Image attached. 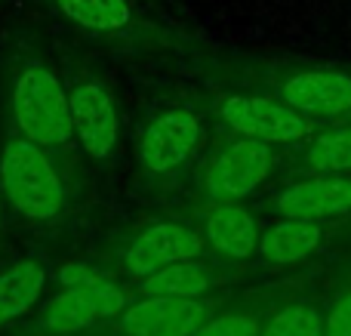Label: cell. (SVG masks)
Wrapping results in <instances>:
<instances>
[{"label":"cell","mask_w":351,"mask_h":336,"mask_svg":"<svg viewBox=\"0 0 351 336\" xmlns=\"http://www.w3.org/2000/svg\"><path fill=\"white\" fill-rule=\"evenodd\" d=\"M206 241L197 228H188L182 222H154V226L142 228L136 241L127 250V269L136 278H152L154 272L167 269L176 263H188V259H200Z\"/></svg>","instance_id":"cell-10"},{"label":"cell","mask_w":351,"mask_h":336,"mask_svg":"<svg viewBox=\"0 0 351 336\" xmlns=\"http://www.w3.org/2000/svg\"><path fill=\"white\" fill-rule=\"evenodd\" d=\"M259 336H324V296L299 293L274 306Z\"/></svg>","instance_id":"cell-17"},{"label":"cell","mask_w":351,"mask_h":336,"mask_svg":"<svg viewBox=\"0 0 351 336\" xmlns=\"http://www.w3.org/2000/svg\"><path fill=\"white\" fill-rule=\"evenodd\" d=\"M268 210L274 219H302L339 226L351 219V176H299L284 182Z\"/></svg>","instance_id":"cell-6"},{"label":"cell","mask_w":351,"mask_h":336,"mask_svg":"<svg viewBox=\"0 0 351 336\" xmlns=\"http://www.w3.org/2000/svg\"><path fill=\"white\" fill-rule=\"evenodd\" d=\"M59 281L68 287H93V284H102L108 281V275L99 269H90V265L84 263H71V265H62L59 269Z\"/></svg>","instance_id":"cell-21"},{"label":"cell","mask_w":351,"mask_h":336,"mask_svg":"<svg viewBox=\"0 0 351 336\" xmlns=\"http://www.w3.org/2000/svg\"><path fill=\"white\" fill-rule=\"evenodd\" d=\"M339 226H346V222H339ZM339 226L302 222V219H274L268 228H262L256 256H262L268 265H278V269L299 265V263H305V259H311L315 253H321L330 232Z\"/></svg>","instance_id":"cell-12"},{"label":"cell","mask_w":351,"mask_h":336,"mask_svg":"<svg viewBox=\"0 0 351 336\" xmlns=\"http://www.w3.org/2000/svg\"><path fill=\"white\" fill-rule=\"evenodd\" d=\"M213 300H142L121 315L123 336H194L216 318Z\"/></svg>","instance_id":"cell-9"},{"label":"cell","mask_w":351,"mask_h":336,"mask_svg":"<svg viewBox=\"0 0 351 336\" xmlns=\"http://www.w3.org/2000/svg\"><path fill=\"white\" fill-rule=\"evenodd\" d=\"M43 284H47V269L37 259H22L10 265L0 275V327L6 321H16L40 300Z\"/></svg>","instance_id":"cell-16"},{"label":"cell","mask_w":351,"mask_h":336,"mask_svg":"<svg viewBox=\"0 0 351 336\" xmlns=\"http://www.w3.org/2000/svg\"><path fill=\"white\" fill-rule=\"evenodd\" d=\"M222 281L225 275L216 265L204 259H188V263L167 265L152 278H145L142 296L145 300H206V293H213Z\"/></svg>","instance_id":"cell-15"},{"label":"cell","mask_w":351,"mask_h":336,"mask_svg":"<svg viewBox=\"0 0 351 336\" xmlns=\"http://www.w3.org/2000/svg\"><path fill=\"white\" fill-rule=\"evenodd\" d=\"M0 185H3V195L12 204V210L22 213L25 219H53L65 204V189H62L56 167L49 164L43 148H37L34 142L22 139V136L3 145Z\"/></svg>","instance_id":"cell-2"},{"label":"cell","mask_w":351,"mask_h":336,"mask_svg":"<svg viewBox=\"0 0 351 336\" xmlns=\"http://www.w3.org/2000/svg\"><path fill=\"white\" fill-rule=\"evenodd\" d=\"M268 312L262 309H231L210 318L194 336H259Z\"/></svg>","instance_id":"cell-20"},{"label":"cell","mask_w":351,"mask_h":336,"mask_svg":"<svg viewBox=\"0 0 351 336\" xmlns=\"http://www.w3.org/2000/svg\"><path fill=\"white\" fill-rule=\"evenodd\" d=\"M293 176H351V121L330 123L293 145Z\"/></svg>","instance_id":"cell-13"},{"label":"cell","mask_w":351,"mask_h":336,"mask_svg":"<svg viewBox=\"0 0 351 336\" xmlns=\"http://www.w3.org/2000/svg\"><path fill=\"white\" fill-rule=\"evenodd\" d=\"M204 142L200 117L188 108H170L148 123V130L139 139V164L154 176L173 173L191 158Z\"/></svg>","instance_id":"cell-7"},{"label":"cell","mask_w":351,"mask_h":336,"mask_svg":"<svg viewBox=\"0 0 351 336\" xmlns=\"http://www.w3.org/2000/svg\"><path fill=\"white\" fill-rule=\"evenodd\" d=\"M274 164H278L274 145L234 136L210 158L204 170V189L216 204H237L271 176Z\"/></svg>","instance_id":"cell-5"},{"label":"cell","mask_w":351,"mask_h":336,"mask_svg":"<svg viewBox=\"0 0 351 336\" xmlns=\"http://www.w3.org/2000/svg\"><path fill=\"white\" fill-rule=\"evenodd\" d=\"M12 115L22 130V139L34 142L37 148L62 145L71 130V102L65 86L53 71L40 65H28L12 90Z\"/></svg>","instance_id":"cell-3"},{"label":"cell","mask_w":351,"mask_h":336,"mask_svg":"<svg viewBox=\"0 0 351 336\" xmlns=\"http://www.w3.org/2000/svg\"><path fill=\"white\" fill-rule=\"evenodd\" d=\"M216 115L222 117L225 127H231L243 139H259L265 145H299L305 142L315 130L311 121L287 108L280 99L268 96V93H231L222 96L216 105Z\"/></svg>","instance_id":"cell-4"},{"label":"cell","mask_w":351,"mask_h":336,"mask_svg":"<svg viewBox=\"0 0 351 336\" xmlns=\"http://www.w3.org/2000/svg\"><path fill=\"white\" fill-rule=\"evenodd\" d=\"M268 96L302 115L315 127L351 121V68L284 65L265 77Z\"/></svg>","instance_id":"cell-1"},{"label":"cell","mask_w":351,"mask_h":336,"mask_svg":"<svg viewBox=\"0 0 351 336\" xmlns=\"http://www.w3.org/2000/svg\"><path fill=\"white\" fill-rule=\"evenodd\" d=\"M259 238V222H256L253 210H247L243 204H216L204 219V241L219 256L234 259V263L256 256Z\"/></svg>","instance_id":"cell-14"},{"label":"cell","mask_w":351,"mask_h":336,"mask_svg":"<svg viewBox=\"0 0 351 336\" xmlns=\"http://www.w3.org/2000/svg\"><path fill=\"white\" fill-rule=\"evenodd\" d=\"M127 312V293L114 281H102L93 287H68L40 315V331L47 333H74L96 321L114 318Z\"/></svg>","instance_id":"cell-8"},{"label":"cell","mask_w":351,"mask_h":336,"mask_svg":"<svg viewBox=\"0 0 351 336\" xmlns=\"http://www.w3.org/2000/svg\"><path fill=\"white\" fill-rule=\"evenodd\" d=\"M71 22L90 31H117L130 22L127 0H56Z\"/></svg>","instance_id":"cell-19"},{"label":"cell","mask_w":351,"mask_h":336,"mask_svg":"<svg viewBox=\"0 0 351 336\" xmlns=\"http://www.w3.org/2000/svg\"><path fill=\"white\" fill-rule=\"evenodd\" d=\"M71 130L90 158H108L117 145V111L108 90L96 80H80L71 93Z\"/></svg>","instance_id":"cell-11"},{"label":"cell","mask_w":351,"mask_h":336,"mask_svg":"<svg viewBox=\"0 0 351 336\" xmlns=\"http://www.w3.org/2000/svg\"><path fill=\"white\" fill-rule=\"evenodd\" d=\"M324 336H351V250L336 263L324 293Z\"/></svg>","instance_id":"cell-18"}]
</instances>
